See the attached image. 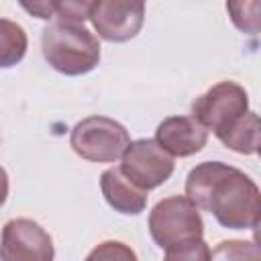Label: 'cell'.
<instances>
[{
  "label": "cell",
  "mask_w": 261,
  "mask_h": 261,
  "mask_svg": "<svg viewBox=\"0 0 261 261\" xmlns=\"http://www.w3.org/2000/svg\"><path fill=\"white\" fill-rule=\"evenodd\" d=\"M186 196L200 210L210 212L224 228L255 230L259 226V188L247 173L232 165L220 161L196 165L186 177Z\"/></svg>",
  "instance_id": "1"
},
{
  "label": "cell",
  "mask_w": 261,
  "mask_h": 261,
  "mask_svg": "<svg viewBox=\"0 0 261 261\" xmlns=\"http://www.w3.org/2000/svg\"><path fill=\"white\" fill-rule=\"evenodd\" d=\"M149 232L167 259H210L204 243V222L200 208L188 196H169L159 200L149 214Z\"/></svg>",
  "instance_id": "2"
},
{
  "label": "cell",
  "mask_w": 261,
  "mask_h": 261,
  "mask_svg": "<svg viewBox=\"0 0 261 261\" xmlns=\"http://www.w3.org/2000/svg\"><path fill=\"white\" fill-rule=\"evenodd\" d=\"M41 49L45 61L63 75H84L100 61L98 37L80 22H49L41 35Z\"/></svg>",
  "instance_id": "3"
},
{
  "label": "cell",
  "mask_w": 261,
  "mask_h": 261,
  "mask_svg": "<svg viewBox=\"0 0 261 261\" xmlns=\"http://www.w3.org/2000/svg\"><path fill=\"white\" fill-rule=\"evenodd\" d=\"M128 130L108 116H88L69 133V145L75 155L94 163H112L128 147Z\"/></svg>",
  "instance_id": "4"
},
{
  "label": "cell",
  "mask_w": 261,
  "mask_h": 261,
  "mask_svg": "<svg viewBox=\"0 0 261 261\" xmlns=\"http://www.w3.org/2000/svg\"><path fill=\"white\" fill-rule=\"evenodd\" d=\"M249 110V96L234 82H218L192 104V116L210 128L216 139L226 135Z\"/></svg>",
  "instance_id": "5"
},
{
  "label": "cell",
  "mask_w": 261,
  "mask_h": 261,
  "mask_svg": "<svg viewBox=\"0 0 261 261\" xmlns=\"http://www.w3.org/2000/svg\"><path fill=\"white\" fill-rule=\"evenodd\" d=\"M175 161L173 155L167 153L153 139H139L128 143L122 153V173L143 190H153L165 184L173 173Z\"/></svg>",
  "instance_id": "6"
},
{
  "label": "cell",
  "mask_w": 261,
  "mask_h": 261,
  "mask_svg": "<svg viewBox=\"0 0 261 261\" xmlns=\"http://www.w3.org/2000/svg\"><path fill=\"white\" fill-rule=\"evenodd\" d=\"M145 4L147 0H94L90 20L104 41L124 43L141 33Z\"/></svg>",
  "instance_id": "7"
},
{
  "label": "cell",
  "mask_w": 261,
  "mask_h": 261,
  "mask_svg": "<svg viewBox=\"0 0 261 261\" xmlns=\"http://www.w3.org/2000/svg\"><path fill=\"white\" fill-rule=\"evenodd\" d=\"M55 255L51 234L31 218L8 220L2 228V261H51Z\"/></svg>",
  "instance_id": "8"
},
{
  "label": "cell",
  "mask_w": 261,
  "mask_h": 261,
  "mask_svg": "<svg viewBox=\"0 0 261 261\" xmlns=\"http://www.w3.org/2000/svg\"><path fill=\"white\" fill-rule=\"evenodd\" d=\"M155 141L173 157H190L206 147L208 128L194 116H169L159 122Z\"/></svg>",
  "instance_id": "9"
},
{
  "label": "cell",
  "mask_w": 261,
  "mask_h": 261,
  "mask_svg": "<svg viewBox=\"0 0 261 261\" xmlns=\"http://www.w3.org/2000/svg\"><path fill=\"white\" fill-rule=\"evenodd\" d=\"M100 190L108 206L120 214H141L147 206V190L133 184L120 167H110L100 175Z\"/></svg>",
  "instance_id": "10"
},
{
  "label": "cell",
  "mask_w": 261,
  "mask_h": 261,
  "mask_svg": "<svg viewBox=\"0 0 261 261\" xmlns=\"http://www.w3.org/2000/svg\"><path fill=\"white\" fill-rule=\"evenodd\" d=\"M226 149L241 153V155H253L259 149V116L253 110H247L245 116L218 139Z\"/></svg>",
  "instance_id": "11"
},
{
  "label": "cell",
  "mask_w": 261,
  "mask_h": 261,
  "mask_svg": "<svg viewBox=\"0 0 261 261\" xmlns=\"http://www.w3.org/2000/svg\"><path fill=\"white\" fill-rule=\"evenodd\" d=\"M27 33L24 29L8 18H0V67L16 65L27 53Z\"/></svg>",
  "instance_id": "12"
},
{
  "label": "cell",
  "mask_w": 261,
  "mask_h": 261,
  "mask_svg": "<svg viewBox=\"0 0 261 261\" xmlns=\"http://www.w3.org/2000/svg\"><path fill=\"white\" fill-rule=\"evenodd\" d=\"M226 12L232 20V24L245 33L255 37L261 29V12H259V0H226Z\"/></svg>",
  "instance_id": "13"
},
{
  "label": "cell",
  "mask_w": 261,
  "mask_h": 261,
  "mask_svg": "<svg viewBox=\"0 0 261 261\" xmlns=\"http://www.w3.org/2000/svg\"><path fill=\"white\" fill-rule=\"evenodd\" d=\"M55 14L65 22H84L90 18L94 0H53Z\"/></svg>",
  "instance_id": "14"
},
{
  "label": "cell",
  "mask_w": 261,
  "mask_h": 261,
  "mask_svg": "<svg viewBox=\"0 0 261 261\" xmlns=\"http://www.w3.org/2000/svg\"><path fill=\"white\" fill-rule=\"evenodd\" d=\"M135 257L137 255L126 245L116 241H106L88 255V259H135Z\"/></svg>",
  "instance_id": "15"
},
{
  "label": "cell",
  "mask_w": 261,
  "mask_h": 261,
  "mask_svg": "<svg viewBox=\"0 0 261 261\" xmlns=\"http://www.w3.org/2000/svg\"><path fill=\"white\" fill-rule=\"evenodd\" d=\"M20 6L35 18H41V20H49L53 14H55V8H53V0H18Z\"/></svg>",
  "instance_id": "16"
},
{
  "label": "cell",
  "mask_w": 261,
  "mask_h": 261,
  "mask_svg": "<svg viewBox=\"0 0 261 261\" xmlns=\"http://www.w3.org/2000/svg\"><path fill=\"white\" fill-rule=\"evenodd\" d=\"M6 196H8V175L0 165V206L6 202Z\"/></svg>",
  "instance_id": "17"
}]
</instances>
